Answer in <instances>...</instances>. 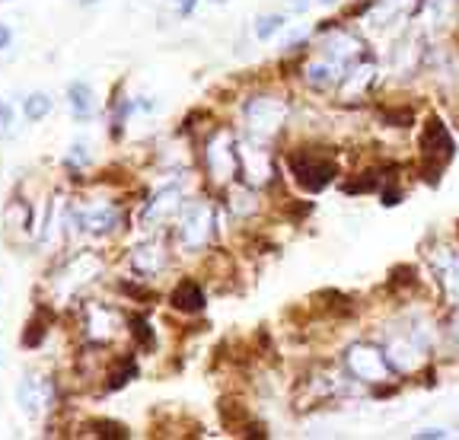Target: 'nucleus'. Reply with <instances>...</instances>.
Listing matches in <instances>:
<instances>
[{"mask_svg": "<svg viewBox=\"0 0 459 440\" xmlns=\"http://www.w3.org/2000/svg\"><path fill=\"white\" fill-rule=\"evenodd\" d=\"M290 172L303 191H322L325 185L335 179V163L322 159L316 153H293L290 157Z\"/></svg>", "mask_w": 459, "mask_h": 440, "instance_id": "7ed1b4c3", "label": "nucleus"}, {"mask_svg": "<svg viewBox=\"0 0 459 440\" xmlns=\"http://www.w3.org/2000/svg\"><path fill=\"white\" fill-rule=\"evenodd\" d=\"M370 188H376V176L373 172H367V179H361V182H348L344 185V191H351V195H361V191H370Z\"/></svg>", "mask_w": 459, "mask_h": 440, "instance_id": "412c9836", "label": "nucleus"}, {"mask_svg": "<svg viewBox=\"0 0 459 440\" xmlns=\"http://www.w3.org/2000/svg\"><path fill=\"white\" fill-rule=\"evenodd\" d=\"M431 268L437 274L440 287H443L446 300H456L459 297V255L453 249H437V252H431Z\"/></svg>", "mask_w": 459, "mask_h": 440, "instance_id": "423d86ee", "label": "nucleus"}, {"mask_svg": "<svg viewBox=\"0 0 459 440\" xmlns=\"http://www.w3.org/2000/svg\"><path fill=\"white\" fill-rule=\"evenodd\" d=\"M386 121H392L395 128H405V125H412V112H408V108H402V112H386Z\"/></svg>", "mask_w": 459, "mask_h": 440, "instance_id": "b1692460", "label": "nucleus"}, {"mask_svg": "<svg viewBox=\"0 0 459 440\" xmlns=\"http://www.w3.org/2000/svg\"><path fill=\"white\" fill-rule=\"evenodd\" d=\"M67 99H70V108H74L76 118H89V115H93L96 99H93V89H89V83H83V80L70 83V86H67Z\"/></svg>", "mask_w": 459, "mask_h": 440, "instance_id": "f8f14e48", "label": "nucleus"}, {"mask_svg": "<svg viewBox=\"0 0 459 440\" xmlns=\"http://www.w3.org/2000/svg\"><path fill=\"white\" fill-rule=\"evenodd\" d=\"M137 373V367H134V361L131 357H125V361L118 363V367L108 373V383H106V389H121L125 383H131V376Z\"/></svg>", "mask_w": 459, "mask_h": 440, "instance_id": "f3484780", "label": "nucleus"}, {"mask_svg": "<svg viewBox=\"0 0 459 440\" xmlns=\"http://www.w3.org/2000/svg\"><path fill=\"white\" fill-rule=\"evenodd\" d=\"M178 204H182V191H178L176 185H166V188H159L157 195L150 198V204H147L140 223H144V227H159L163 220H169V217L176 214Z\"/></svg>", "mask_w": 459, "mask_h": 440, "instance_id": "0eeeda50", "label": "nucleus"}, {"mask_svg": "<svg viewBox=\"0 0 459 440\" xmlns=\"http://www.w3.org/2000/svg\"><path fill=\"white\" fill-rule=\"evenodd\" d=\"M453 150H456V144H453L450 131H446V125L440 118H427L424 125V134H421V157H424V172H427V182L437 185L440 182V169H443L446 163L453 159Z\"/></svg>", "mask_w": 459, "mask_h": 440, "instance_id": "f257e3e1", "label": "nucleus"}, {"mask_svg": "<svg viewBox=\"0 0 459 440\" xmlns=\"http://www.w3.org/2000/svg\"><path fill=\"white\" fill-rule=\"evenodd\" d=\"M80 4H83V6H89V4H96V0H80Z\"/></svg>", "mask_w": 459, "mask_h": 440, "instance_id": "cd10ccee", "label": "nucleus"}, {"mask_svg": "<svg viewBox=\"0 0 459 440\" xmlns=\"http://www.w3.org/2000/svg\"><path fill=\"white\" fill-rule=\"evenodd\" d=\"M380 198H382V204H386V208H395V204L402 201V188H395V185H386V188L380 191Z\"/></svg>", "mask_w": 459, "mask_h": 440, "instance_id": "5701e85b", "label": "nucleus"}, {"mask_svg": "<svg viewBox=\"0 0 459 440\" xmlns=\"http://www.w3.org/2000/svg\"><path fill=\"white\" fill-rule=\"evenodd\" d=\"M45 338V325H42V316H35L29 322V332H23V344H29V348H35L38 342Z\"/></svg>", "mask_w": 459, "mask_h": 440, "instance_id": "aec40b11", "label": "nucleus"}, {"mask_svg": "<svg viewBox=\"0 0 459 440\" xmlns=\"http://www.w3.org/2000/svg\"><path fill=\"white\" fill-rule=\"evenodd\" d=\"M172 306L182 312H201L204 310V287L198 281H182L172 290Z\"/></svg>", "mask_w": 459, "mask_h": 440, "instance_id": "9b49d317", "label": "nucleus"}, {"mask_svg": "<svg viewBox=\"0 0 459 440\" xmlns=\"http://www.w3.org/2000/svg\"><path fill=\"white\" fill-rule=\"evenodd\" d=\"M51 112V96L48 93H32L23 99V115L26 121H42Z\"/></svg>", "mask_w": 459, "mask_h": 440, "instance_id": "4468645a", "label": "nucleus"}, {"mask_svg": "<svg viewBox=\"0 0 459 440\" xmlns=\"http://www.w3.org/2000/svg\"><path fill=\"white\" fill-rule=\"evenodd\" d=\"M278 29H284V16L280 13H265V16H259L255 19V38H271Z\"/></svg>", "mask_w": 459, "mask_h": 440, "instance_id": "dca6fc26", "label": "nucleus"}, {"mask_svg": "<svg viewBox=\"0 0 459 440\" xmlns=\"http://www.w3.org/2000/svg\"><path fill=\"white\" fill-rule=\"evenodd\" d=\"M115 210L112 208H96L89 214H83V230H93V233H106V230L115 227Z\"/></svg>", "mask_w": 459, "mask_h": 440, "instance_id": "2eb2a0df", "label": "nucleus"}, {"mask_svg": "<svg viewBox=\"0 0 459 440\" xmlns=\"http://www.w3.org/2000/svg\"><path fill=\"white\" fill-rule=\"evenodd\" d=\"M319 4H325V6H329V4H335V0H319Z\"/></svg>", "mask_w": 459, "mask_h": 440, "instance_id": "c85d7f7f", "label": "nucleus"}, {"mask_svg": "<svg viewBox=\"0 0 459 440\" xmlns=\"http://www.w3.org/2000/svg\"><path fill=\"white\" fill-rule=\"evenodd\" d=\"M382 354H386L389 367L399 370V373H412V370H418L421 361H424L421 348H414V344L405 342V338H395V342H389L386 348H382Z\"/></svg>", "mask_w": 459, "mask_h": 440, "instance_id": "1a4fd4ad", "label": "nucleus"}, {"mask_svg": "<svg viewBox=\"0 0 459 440\" xmlns=\"http://www.w3.org/2000/svg\"><path fill=\"white\" fill-rule=\"evenodd\" d=\"M16 399H19V408H23L26 414H38L45 405H48L51 386L45 380H38V376H23V383H19V389H16Z\"/></svg>", "mask_w": 459, "mask_h": 440, "instance_id": "6e6552de", "label": "nucleus"}, {"mask_svg": "<svg viewBox=\"0 0 459 440\" xmlns=\"http://www.w3.org/2000/svg\"><path fill=\"white\" fill-rule=\"evenodd\" d=\"M453 335H456V342H459V322H456V332H453Z\"/></svg>", "mask_w": 459, "mask_h": 440, "instance_id": "c756f323", "label": "nucleus"}, {"mask_svg": "<svg viewBox=\"0 0 459 440\" xmlns=\"http://www.w3.org/2000/svg\"><path fill=\"white\" fill-rule=\"evenodd\" d=\"M89 427H93L96 437H106V440H128V427L115 424V421H96V424H89Z\"/></svg>", "mask_w": 459, "mask_h": 440, "instance_id": "6ab92c4d", "label": "nucleus"}, {"mask_svg": "<svg viewBox=\"0 0 459 440\" xmlns=\"http://www.w3.org/2000/svg\"><path fill=\"white\" fill-rule=\"evenodd\" d=\"M128 325H131V335L137 338L140 348H150V344H153V329H150V322H147L144 316H131V319H128Z\"/></svg>", "mask_w": 459, "mask_h": 440, "instance_id": "a211bd4d", "label": "nucleus"}, {"mask_svg": "<svg viewBox=\"0 0 459 440\" xmlns=\"http://www.w3.org/2000/svg\"><path fill=\"white\" fill-rule=\"evenodd\" d=\"M335 74H338V64H329V61L310 64V67H306V83L316 89H329L332 83H335Z\"/></svg>", "mask_w": 459, "mask_h": 440, "instance_id": "ddd939ff", "label": "nucleus"}, {"mask_svg": "<svg viewBox=\"0 0 459 440\" xmlns=\"http://www.w3.org/2000/svg\"><path fill=\"white\" fill-rule=\"evenodd\" d=\"M306 4H310V0H290V6H293V10H306Z\"/></svg>", "mask_w": 459, "mask_h": 440, "instance_id": "bb28decb", "label": "nucleus"}, {"mask_svg": "<svg viewBox=\"0 0 459 440\" xmlns=\"http://www.w3.org/2000/svg\"><path fill=\"white\" fill-rule=\"evenodd\" d=\"M414 437L418 440H431V437H446L443 427H421V431H414Z\"/></svg>", "mask_w": 459, "mask_h": 440, "instance_id": "393cba45", "label": "nucleus"}, {"mask_svg": "<svg viewBox=\"0 0 459 440\" xmlns=\"http://www.w3.org/2000/svg\"><path fill=\"white\" fill-rule=\"evenodd\" d=\"M210 4H223V0H210Z\"/></svg>", "mask_w": 459, "mask_h": 440, "instance_id": "7c9ffc66", "label": "nucleus"}, {"mask_svg": "<svg viewBox=\"0 0 459 440\" xmlns=\"http://www.w3.org/2000/svg\"><path fill=\"white\" fill-rule=\"evenodd\" d=\"M208 233H210V210L204 204H195V208L185 210L182 220H178V246L185 252H198L208 242Z\"/></svg>", "mask_w": 459, "mask_h": 440, "instance_id": "20e7f679", "label": "nucleus"}, {"mask_svg": "<svg viewBox=\"0 0 459 440\" xmlns=\"http://www.w3.org/2000/svg\"><path fill=\"white\" fill-rule=\"evenodd\" d=\"M246 118H249V128L255 131V137H271L280 128V121H284V106L278 99L259 96V99H252L246 106Z\"/></svg>", "mask_w": 459, "mask_h": 440, "instance_id": "39448f33", "label": "nucleus"}, {"mask_svg": "<svg viewBox=\"0 0 459 440\" xmlns=\"http://www.w3.org/2000/svg\"><path fill=\"white\" fill-rule=\"evenodd\" d=\"M10 125H13V108L10 102H0V137L10 134Z\"/></svg>", "mask_w": 459, "mask_h": 440, "instance_id": "4be33fe9", "label": "nucleus"}, {"mask_svg": "<svg viewBox=\"0 0 459 440\" xmlns=\"http://www.w3.org/2000/svg\"><path fill=\"white\" fill-rule=\"evenodd\" d=\"M344 363H348L351 376H357L361 383H386L389 373H392V367H389L382 348L367 344V342L351 344L348 354H344Z\"/></svg>", "mask_w": 459, "mask_h": 440, "instance_id": "f03ea898", "label": "nucleus"}, {"mask_svg": "<svg viewBox=\"0 0 459 440\" xmlns=\"http://www.w3.org/2000/svg\"><path fill=\"white\" fill-rule=\"evenodd\" d=\"M10 38H13L10 26H4V23H0V51H4V48H10Z\"/></svg>", "mask_w": 459, "mask_h": 440, "instance_id": "a878e982", "label": "nucleus"}, {"mask_svg": "<svg viewBox=\"0 0 459 440\" xmlns=\"http://www.w3.org/2000/svg\"><path fill=\"white\" fill-rule=\"evenodd\" d=\"M163 265H166V252L159 246H153V242H144V246H137L131 252V268L137 274H147V278H150V274H157Z\"/></svg>", "mask_w": 459, "mask_h": 440, "instance_id": "9d476101", "label": "nucleus"}]
</instances>
